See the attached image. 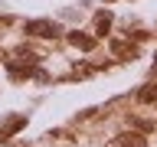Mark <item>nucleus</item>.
<instances>
[{
  "instance_id": "obj_1",
  "label": "nucleus",
  "mask_w": 157,
  "mask_h": 147,
  "mask_svg": "<svg viewBox=\"0 0 157 147\" xmlns=\"http://www.w3.org/2000/svg\"><path fill=\"white\" fill-rule=\"evenodd\" d=\"M26 33H36V36H56L59 26H56V23H46V20H33V23H26Z\"/></svg>"
},
{
  "instance_id": "obj_2",
  "label": "nucleus",
  "mask_w": 157,
  "mask_h": 147,
  "mask_svg": "<svg viewBox=\"0 0 157 147\" xmlns=\"http://www.w3.org/2000/svg\"><path fill=\"white\" fill-rule=\"evenodd\" d=\"M124 141H118L115 147H144V137L141 134H121Z\"/></svg>"
},
{
  "instance_id": "obj_3",
  "label": "nucleus",
  "mask_w": 157,
  "mask_h": 147,
  "mask_svg": "<svg viewBox=\"0 0 157 147\" xmlns=\"http://www.w3.org/2000/svg\"><path fill=\"white\" fill-rule=\"evenodd\" d=\"M72 43L82 46V49H92V39H88V36H78V33H72Z\"/></svg>"
},
{
  "instance_id": "obj_4",
  "label": "nucleus",
  "mask_w": 157,
  "mask_h": 147,
  "mask_svg": "<svg viewBox=\"0 0 157 147\" xmlns=\"http://www.w3.org/2000/svg\"><path fill=\"white\" fill-rule=\"evenodd\" d=\"M108 23H111V17H108V13H101V17H98V36H105Z\"/></svg>"
},
{
  "instance_id": "obj_5",
  "label": "nucleus",
  "mask_w": 157,
  "mask_h": 147,
  "mask_svg": "<svg viewBox=\"0 0 157 147\" xmlns=\"http://www.w3.org/2000/svg\"><path fill=\"white\" fill-rule=\"evenodd\" d=\"M141 101H151V98H157V85H151V88H144V92H141Z\"/></svg>"
}]
</instances>
